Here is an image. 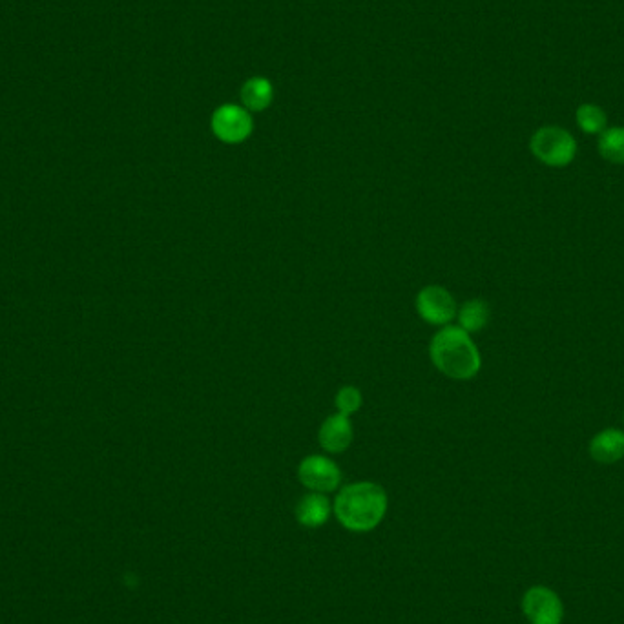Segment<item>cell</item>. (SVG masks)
<instances>
[{
  "label": "cell",
  "mask_w": 624,
  "mask_h": 624,
  "mask_svg": "<svg viewBox=\"0 0 624 624\" xmlns=\"http://www.w3.org/2000/svg\"><path fill=\"white\" fill-rule=\"evenodd\" d=\"M354 431L351 424V416L336 413L329 418H325L318 431V442L322 446L323 451L338 455L344 453L345 449L353 444Z\"/></svg>",
  "instance_id": "8"
},
{
  "label": "cell",
  "mask_w": 624,
  "mask_h": 624,
  "mask_svg": "<svg viewBox=\"0 0 624 624\" xmlns=\"http://www.w3.org/2000/svg\"><path fill=\"white\" fill-rule=\"evenodd\" d=\"M364 404V396L362 391L354 385H344L342 389H338V393L334 396V406L336 411L345 416H351L360 411V407Z\"/></svg>",
  "instance_id": "15"
},
{
  "label": "cell",
  "mask_w": 624,
  "mask_h": 624,
  "mask_svg": "<svg viewBox=\"0 0 624 624\" xmlns=\"http://www.w3.org/2000/svg\"><path fill=\"white\" fill-rule=\"evenodd\" d=\"M212 132L225 145L245 143L254 132V121L249 110L238 104H223L212 114Z\"/></svg>",
  "instance_id": "4"
},
{
  "label": "cell",
  "mask_w": 624,
  "mask_h": 624,
  "mask_svg": "<svg viewBox=\"0 0 624 624\" xmlns=\"http://www.w3.org/2000/svg\"><path fill=\"white\" fill-rule=\"evenodd\" d=\"M429 356L438 371L451 380H471L482 367L479 347L458 325H446L433 336Z\"/></svg>",
  "instance_id": "1"
},
{
  "label": "cell",
  "mask_w": 624,
  "mask_h": 624,
  "mask_svg": "<svg viewBox=\"0 0 624 624\" xmlns=\"http://www.w3.org/2000/svg\"><path fill=\"white\" fill-rule=\"evenodd\" d=\"M530 150L546 167H568L577 156V141L561 126H542L531 136Z\"/></svg>",
  "instance_id": "3"
},
{
  "label": "cell",
  "mask_w": 624,
  "mask_h": 624,
  "mask_svg": "<svg viewBox=\"0 0 624 624\" xmlns=\"http://www.w3.org/2000/svg\"><path fill=\"white\" fill-rule=\"evenodd\" d=\"M590 455L595 462L615 464L624 457V431L608 427L590 442Z\"/></svg>",
  "instance_id": "9"
},
{
  "label": "cell",
  "mask_w": 624,
  "mask_h": 624,
  "mask_svg": "<svg viewBox=\"0 0 624 624\" xmlns=\"http://www.w3.org/2000/svg\"><path fill=\"white\" fill-rule=\"evenodd\" d=\"M331 515V504L323 493L305 495L296 506V519L305 528H320Z\"/></svg>",
  "instance_id": "10"
},
{
  "label": "cell",
  "mask_w": 624,
  "mask_h": 624,
  "mask_svg": "<svg viewBox=\"0 0 624 624\" xmlns=\"http://www.w3.org/2000/svg\"><path fill=\"white\" fill-rule=\"evenodd\" d=\"M603 159L614 165H624V126L606 128L597 141Z\"/></svg>",
  "instance_id": "13"
},
{
  "label": "cell",
  "mask_w": 624,
  "mask_h": 624,
  "mask_svg": "<svg viewBox=\"0 0 624 624\" xmlns=\"http://www.w3.org/2000/svg\"><path fill=\"white\" fill-rule=\"evenodd\" d=\"M298 479L314 493H331L342 482V471L331 458L311 455L303 458L298 466Z\"/></svg>",
  "instance_id": "6"
},
{
  "label": "cell",
  "mask_w": 624,
  "mask_h": 624,
  "mask_svg": "<svg viewBox=\"0 0 624 624\" xmlns=\"http://www.w3.org/2000/svg\"><path fill=\"white\" fill-rule=\"evenodd\" d=\"M522 610L531 624H561L564 614L559 595L544 586H535L524 595Z\"/></svg>",
  "instance_id": "7"
},
{
  "label": "cell",
  "mask_w": 624,
  "mask_h": 624,
  "mask_svg": "<svg viewBox=\"0 0 624 624\" xmlns=\"http://www.w3.org/2000/svg\"><path fill=\"white\" fill-rule=\"evenodd\" d=\"M415 305L418 316L429 325L446 327L453 318H457V302L453 294L442 285L424 287L416 294Z\"/></svg>",
  "instance_id": "5"
},
{
  "label": "cell",
  "mask_w": 624,
  "mask_h": 624,
  "mask_svg": "<svg viewBox=\"0 0 624 624\" xmlns=\"http://www.w3.org/2000/svg\"><path fill=\"white\" fill-rule=\"evenodd\" d=\"M458 327L464 329L468 334L480 333L491 318L488 303L480 298L468 300L462 303V307L457 311Z\"/></svg>",
  "instance_id": "12"
},
{
  "label": "cell",
  "mask_w": 624,
  "mask_h": 624,
  "mask_svg": "<svg viewBox=\"0 0 624 624\" xmlns=\"http://www.w3.org/2000/svg\"><path fill=\"white\" fill-rule=\"evenodd\" d=\"M575 119H577V126L583 130L584 134H590V136H601L608 128V115L597 104H581L577 108Z\"/></svg>",
  "instance_id": "14"
},
{
  "label": "cell",
  "mask_w": 624,
  "mask_h": 624,
  "mask_svg": "<svg viewBox=\"0 0 624 624\" xmlns=\"http://www.w3.org/2000/svg\"><path fill=\"white\" fill-rule=\"evenodd\" d=\"M387 511V495L375 482H356L345 486L334 502V513L347 530L371 531L382 522Z\"/></svg>",
  "instance_id": "2"
},
{
  "label": "cell",
  "mask_w": 624,
  "mask_h": 624,
  "mask_svg": "<svg viewBox=\"0 0 624 624\" xmlns=\"http://www.w3.org/2000/svg\"><path fill=\"white\" fill-rule=\"evenodd\" d=\"M243 108L249 112H263L267 110L274 99V88L269 79L265 77H250L245 81L240 90Z\"/></svg>",
  "instance_id": "11"
}]
</instances>
